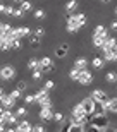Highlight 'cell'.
<instances>
[{"instance_id": "60d3db41", "label": "cell", "mask_w": 117, "mask_h": 132, "mask_svg": "<svg viewBox=\"0 0 117 132\" xmlns=\"http://www.w3.org/2000/svg\"><path fill=\"white\" fill-rule=\"evenodd\" d=\"M5 9H7V5L0 2V14H5Z\"/></svg>"}, {"instance_id": "4dcf8cb0", "label": "cell", "mask_w": 117, "mask_h": 132, "mask_svg": "<svg viewBox=\"0 0 117 132\" xmlns=\"http://www.w3.org/2000/svg\"><path fill=\"white\" fill-rule=\"evenodd\" d=\"M69 132H84V125H79V123H69Z\"/></svg>"}, {"instance_id": "7402d4cb", "label": "cell", "mask_w": 117, "mask_h": 132, "mask_svg": "<svg viewBox=\"0 0 117 132\" xmlns=\"http://www.w3.org/2000/svg\"><path fill=\"white\" fill-rule=\"evenodd\" d=\"M108 38H102V36H91V45L95 46V48L102 50V46L105 45V41H107Z\"/></svg>"}, {"instance_id": "ba28073f", "label": "cell", "mask_w": 117, "mask_h": 132, "mask_svg": "<svg viewBox=\"0 0 117 132\" xmlns=\"http://www.w3.org/2000/svg\"><path fill=\"white\" fill-rule=\"evenodd\" d=\"M90 96H91V98L95 100L97 103H105V101L108 100L107 91H105V89H102V88H95V89L91 91V94H90Z\"/></svg>"}, {"instance_id": "f546056e", "label": "cell", "mask_w": 117, "mask_h": 132, "mask_svg": "<svg viewBox=\"0 0 117 132\" xmlns=\"http://www.w3.org/2000/svg\"><path fill=\"white\" fill-rule=\"evenodd\" d=\"M84 132H102V130H100L93 122H86L84 123Z\"/></svg>"}, {"instance_id": "836d02e7", "label": "cell", "mask_w": 117, "mask_h": 132, "mask_svg": "<svg viewBox=\"0 0 117 132\" xmlns=\"http://www.w3.org/2000/svg\"><path fill=\"white\" fill-rule=\"evenodd\" d=\"M34 94H24V105L26 106H33L34 105Z\"/></svg>"}, {"instance_id": "d590c367", "label": "cell", "mask_w": 117, "mask_h": 132, "mask_svg": "<svg viewBox=\"0 0 117 132\" xmlns=\"http://www.w3.org/2000/svg\"><path fill=\"white\" fill-rule=\"evenodd\" d=\"M33 132H48L43 123H33Z\"/></svg>"}, {"instance_id": "8d00e7d4", "label": "cell", "mask_w": 117, "mask_h": 132, "mask_svg": "<svg viewBox=\"0 0 117 132\" xmlns=\"http://www.w3.org/2000/svg\"><path fill=\"white\" fill-rule=\"evenodd\" d=\"M43 88L47 89V91H52V89L55 88V81H52V79H47V81H45V84H43Z\"/></svg>"}, {"instance_id": "c3c4849f", "label": "cell", "mask_w": 117, "mask_h": 132, "mask_svg": "<svg viewBox=\"0 0 117 132\" xmlns=\"http://www.w3.org/2000/svg\"><path fill=\"white\" fill-rule=\"evenodd\" d=\"M114 14L117 15V5H115V7H114Z\"/></svg>"}, {"instance_id": "603a6c76", "label": "cell", "mask_w": 117, "mask_h": 132, "mask_svg": "<svg viewBox=\"0 0 117 132\" xmlns=\"http://www.w3.org/2000/svg\"><path fill=\"white\" fill-rule=\"evenodd\" d=\"M16 115H17V118H26L29 115V110H28V106L26 105H19V106L16 108Z\"/></svg>"}, {"instance_id": "8992f818", "label": "cell", "mask_w": 117, "mask_h": 132, "mask_svg": "<svg viewBox=\"0 0 117 132\" xmlns=\"http://www.w3.org/2000/svg\"><path fill=\"white\" fill-rule=\"evenodd\" d=\"M2 118H4V123L7 125V127H10V125H16V123L19 122V118H17L16 112H12V110H4V113H2Z\"/></svg>"}, {"instance_id": "d4e9b609", "label": "cell", "mask_w": 117, "mask_h": 132, "mask_svg": "<svg viewBox=\"0 0 117 132\" xmlns=\"http://www.w3.org/2000/svg\"><path fill=\"white\" fill-rule=\"evenodd\" d=\"M103 79H105V82H108V84H117V70H108Z\"/></svg>"}, {"instance_id": "30bf717a", "label": "cell", "mask_w": 117, "mask_h": 132, "mask_svg": "<svg viewBox=\"0 0 117 132\" xmlns=\"http://www.w3.org/2000/svg\"><path fill=\"white\" fill-rule=\"evenodd\" d=\"M16 103H17V101H16L9 93H5L4 96L0 98V106L4 108V110H12V108L16 106Z\"/></svg>"}, {"instance_id": "d6986e66", "label": "cell", "mask_w": 117, "mask_h": 132, "mask_svg": "<svg viewBox=\"0 0 117 132\" xmlns=\"http://www.w3.org/2000/svg\"><path fill=\"white\" fill-rule=\"evenodd\" d=\"M26 69H28L29 72H33V70H40V59H36V57H31V59H28Z\"/></svg>"}, {"instance_id": "ee69618b", "label": "cell", "mask_w": 117, "mask_h": 132, "mask_svg": "<svg viewBox=\"0 0 117 132\" xmlns=\"http://www.w3.org/2000/svg\"><path fill=\"white\" fill-rule=\"evenodd\" d=\"M23 2H24V0H12V4H17V5H21Z\"/></svg>"}, {"instance_id": "ab89813d", "label": "cell", "mask_w": 117, "mask_h": 132, "mask_svg": "<svg viewBox=\"0 0 117 132\" xmlns=\"http://www.w3.org/2000/svg\"><path fill=\"white\" fill-rule=\"evenodd\" d=\"M14 12V5H7V9H5V14L4 15H12Z\"/></svg>"}, {"instance_id": "2e32d148", "label": "cell", "mask_w": 117, "mask_h": 132, "mask_svg": "<svg viewBox=\"0 0 117 132\" xmlns=\"http://www.w3.org/2000/svg\"><path fill=\"white\" fill-rule=\"evenodd\" d=\"M88 65H90V62H88L86 57H76L74 62H72V67L78 69V70H86Z\"/></svg>"}, {"instance_id": "4316f807", "label": "cell", "mask_w": 117, "mask_h": 132, "mask_svg": "<svg viewBox=\"0 0 117 132\" xmlns=\"http://www.w3.org/2000/svg\"><path fill=\"white\" fill-rule=\"evenodd\" d=\"M54 122L57 123V125H62V123L65 122V115H64L62 112H54Z\"/></svg>"}, {"instance_id": "1f68e13d", "label": "cell", "mask_w": 117, "mask_h": 132, "mask_svg": "<svg viewBox=\"0 0 117 132\" xmlns=\"http://www.w3.org/2000/svg\"><path fill=\"white\" fill-rule=\"evenodd\" d=\"M9 94H10V96H12V98H14L16 100V101H19V100L21 98H23V91H19V89H10V91H9Z\"/></svg>"}, {"instance_id": "7c38bea8", "label": "cell", "mask_w": 117, "mask_h": 132, "mask_svg": "<svg viewBox=\"0 0 117 132\" xmlns=\"http://www.w3.org/2000/svg\"><path fill=\"white\" fill-rule=\"evenodd\" d=\"M16 132H33V123L29 122L28 118H21L19 122L16 123Z\"/></svg>"}, {"instance_id": "7bdbcfd3", "label": "cell", "mask_w": 117, "mask_h": 132, "mask_svg": "<svg viewBox=\"0 0 117 132\" xmlns=\"http://www.w3.org/2000/svg\"><path fill=\"white\" fill-rule=\"evenodd\" d=\"M5 129H7V125L5 123H0V132H5Z\"/></svg>"}, {"instance_id": "f907efd6", "label": "cell", "mask_w": 117, "mask_h": 132, "mask_svg": "<svg viewBox=\"0 0 117 132\" xmlns=\"http://www.w3.org/2000/svg\"><path fill=\"white\" fill-rule=\"evenodd\" d=\"M0 2H2V0H0Z\"/></svg>"}, {"instance_id": "3957f363", "label": "cell", "mask_w": 117, "mask_h": 132, "mask_svg": "<svg viewBox=\"0 0 117 132\" xmlns=\"http://www.w3.org/2000/svg\"><path fill=\"white\" fill-rule=\"evenodd\" d=\"M16 74H17V69H16L12 64H4L2 67H0V81L10 82V81H14Z\"/></svg>"}, {"instance_id": "484cf974", "label": "cell", "mask_w": 117, "mask_h": 132, "mask_svg": "<svg viewBox=\"0 0 117 132\" xmlns=\"http://www.w3.org/2000/svg\"><path fill=\"white\" fill-rule=\"evenodd\" d=\"M17 7H19L23 12H26V14H28V12H33V10H34L33 2H31V0H24V2H23L21 5H17Z\"/></svg>"}, {"instance_id": "4fadbf2b", "label": "cell", "mask_w": 117, "mask_h": 132, "mask_svg": "<svg viewBox=\"0 0 117 132\" xmlns=\"http://www.w3.org/2000/svg\"><path fill=\"white\" fill-rule=\"evenodd\" d=\"M91 36H102V38H108V36H110V31H108V28H107L105 24H97L95 28H93Z\"/></svg>"}, {"instance_id": "681fc988", "label": "cell", "mask_w": 117, "mask_h": 132, "mask_svg": "<svg viewBox=\"0 0 117 132\" xmlns=\"http://www.w3.org/2000/svg\"><path fill=\"white\" fill-rule=\"evenodd\" d=\"M108 132H117V129H110V130H108Z\"/></svg>"}, {"instance_id": "5bb4252c", "label": "cell", "mask_w": 117, "mask_h": 132, "mask_svg": "<svg viewBox=\"0 0 117 132\" xmlns=\"http://www.w3.org/2000/svg\"><path fill=\"white\" fill-rule=\"evenodd\" d=\"M54 53H55V57H57V59L64 60V59L69 55V43H60L57 48H55Z\"/></svg>"}, {"instance_id": "f35d334b", "label": "cell", "mask_w": 117, "mask_h": 132, "mask_svg": "<svg viewBox=\"0 0 117 132\" xmlns=\"http://www.w3.org/2000/svg\"><path fill=\"white\" fill-rule=\"evenodd\" d=\"M108 31L117 33V19H112V21H110V24H108Z\"/></svg>"}, {"instance_id": "44dd1931", "label": "cell", "mask_w": 117, "mask_h": 132, "mask_svg": "<svg viewBox=\"0 0 117 132\" xmlns=\"http://www.w3.org/2000/svg\"><path fill=\"white\" fill-rule=\"evenodd\" d=\"M33 19H34V21H43V19H47V10H45L43 7L34 9V10H33Z\"/></svg>"}, {"instance_id": "ac0fdd59", "label": "cell", "mask_w": 117, "mask_h": 132, "mask_svg": "<svg viewBox=\"0 0 117 132\" xmlns=\"http://www.w3.org/2000/svg\"><path fill=\"white\" fill-rule=\"evenodd\" d=\"M103 108L107 110V113H117V96L115 98H108L107 101L103 103Z\"/></svg>"}, {"instance_id": "7dc6e473", "label": "cell", "mask_w": 117, "mask_h": 132, "mask_svg": "<svg viewBox=\"0 0 117 132\" xmlns=\"http://www.w3.org/2000/svg\"><path fill=\"white\" fill-rule=\"evenodd\" d=\"M98 2H102V4H108L110 0H98Z\"/></svg>"}, {"instance_id": "f1b7e54d", "label": "cell", "mask_w": 117, "mask_h": 132, "mask_svg": "<svg viewBox=\"0 0 117 132\" xmlns=\"http://www.w3.org/2000/svg\"><path fill=\"white\" fill-rule=\"evenodd\" d=\"M19 31H21V36H23V38H29L31 33H33V29H31L29 26H19Z\"/></svg>"}, {"instance_id": "6da1fadb", "label": "cell", "mask_w": 117, "mask_h": 132, "mask_svg": "<svg viewBox=\"0 0 117 132\" xmlns=\"http://www.w3.org/2000/svg\"><path fill=\"white\" fill-rule=\"evenodd\" d=\"M34 105H38L40 108H54V100L50 96V91H47L45 88H40L34 91Z\"/></svg>"}, {"instance_id": "cb8c5ba5", "label": "cell", "mask_w": 117, "mask_h": 132, "mask_svg": "<svg viewBox=\"0 0 117 132\" xmlns=\"http://www.w3.org/2000/svg\"><path fill=\"white\" fill-rule=\"evenodd\" d=\"M45 34H47L45 28H43V26H38V28H34V29H33L31 36H33V38H36V39H43V38H45Z\"/></svg>"}, {"instance_id": "52a82bcc", "label": "cell", "mask_w": 117, "mask_h": 132, "mask_svg": "<svg viewBox=\"0 0 117 132\" xmlns=\"http://www.w3.org/2000/svg\"><path fill=\"white\" fill-rule=\"evenodd\" d=\"M38 118L43 123L54 122V110H52V108H40L38 110Z\"/></svg>"}, {"instance_id": "9a60e30c", "label": "cell", "mask_w": 117, "mask_h": 132, "mask_svg": "<svg viewBox=\"0 0 117 132\" xmlns=\"http://www.w3.org/2000/svg\"><path fill=\"white\" fill-rule=\"evenodd\" d=\"M69 17H71L72 21H76L81 28H84V26L88 24V15L84 14V12H74V14H71Z\"/></svg>"}, {"instance_id": "f6af8a7d", "label": "cell", "mask_w": 117, "mask_h": 132, "mask_svg": "<svg viewBox=\"0 0 117 132\" xmlns=\"http://www.w3.org/2000/svg\"><path fill=\"white\" fill-rule=\"evenodd\" d=\"M5 132H16V127L14 129H12V127H7V129H5Z\"/></svg>"}, {"instance_id": "bcb514c9", "label": "cell", "mask_w": 117, "mask_h": 132, "mask_svg": "<svg viewBox=\"0 0 117 132\" xmlns=\"http://www.w3.org/2000/svg\"><path fill=\"white\" fill-rule=\"evenodd\" d=\"M5 94V91H4V88H2V86H0V98H2V96H4Z\"/></svg>"}, {"instance_id": "277c9868", "label": "cell", "mask_w": 117, "mask_h": 132, "mask_svg": "<svg viewBox=\"0 0 117 132\" xmlns=\"http://www.w3.org/2000/svg\"><path fill=\"white\" fill-rule=\"evenodd\" d=\"M40 70L43 74L55 72V62L50 59V57H41V59H40Z\"/></svg>"}, {"instance_id": "8fae6325", "label": "cell", "mask_w": 117, "mask_h": 132, "mask_svg": "<svg viewBox=\"0 0 117 132\" xmlns=\"http://www.w3.org/2000/svg\"><path fill=\"white\" fill-rule=\"evenodd\" d=\"M81 29H83V28H81V26H79L76 21H72V19L67 15V19H65V31H67L69 34H78Z\"/></svg>"}, {"instance_id": "83f0119b", "label": "cell", "mask_w": 117, "mask_h": 132, "mask_svg": "<svg viewBox=\"0 0 117 132\" xmlns=\"http://www.w3.org/2000/svg\"><path fill=\"white\" fill-rule=\"evenodd\" d=\"M43 76L45 74L41 72V70H33V72H31V81H33V82H40V81L43 79Z\"/></svg>"}, {"instance_id": "74e56055", "label": "cell", "mask_w": 117, "mask_h": 132, "mask_svg": "<svg viewBox=\"0 0 117 132\" xmlns=\"http://www.w3.org/2000/svg\"><path fill=\"white\" fill-rule=\"evenodd\" d=\"M16 89H19V91H26V89H28V82H26V81H19V82L16 84Z\"/></svg>"}, {"instance_id": "e0dca14e", "label": "cell", "mask_w": 117, "mask_h": 132, "mask_svg": "<svg viewBox=\"0 0 117 132\" xmlns=\"http://www.w3.org/2000/svg\"><path fill=\"white\" fill-rule=\"evenodd\" d=\"M78 9H79V0H67L65 5H64V10H65L69 15L74 14V12H78Z\"/></svg>"}, {"instance_id": "9c48e42d", "label": "cell", "mask_w": 117, "mask_h": 132, "mask_svg": "<svg viewBox=\"0 0 117 132\" xmlns=\"http://www.w3.org/2000/svg\"><path fill=\"white\" fill-rule=\"evenodd\" d=\"M81 106L84 108V112H86V115H93V112H95V105H97V101L91 98V96H86V98L81 100Z\"/></svg>"}, {"instance_id": "7a4b0ae2", "label": "cell", "mask_w": 117, "mask_h": 132, "mask_svg": "<svg viewBox=\"0 0 117 132\" xmlns=\"http://www.w3.org/2000/svg\"><path fill=\"white\" fill-rule=\"evenodd\" d=\"M69 122L79 123V125H84V123L88 122V120H86V112H84V108L81 106V103H76V105H72V108H71V118H69Z\"/></svg>"}, {"instance_id": "e575fe53", "label": "cell", "mask_w": 117, "mask_h": 132, "mask_svg": "<svg viewBox=\"0 0 117 132\" xmlns=\"http://www.w3.org/2000/svg\"><path fill=\"white\" fill-rule=\"evenodd\" d=\"M26 12H23V10L19 9V7H14V12H12V17H16V19H21V17H24Z\"/></svg>"}, {"instance_id": "5b68a950", "label": "cell", "mask_w": 117, "mask_h": 132, "mask_svg": "<svg viewBox=\"0 0 117 132\" xmlns=\"http://www.w3.org/2000/svg\"><path fill=\"white\" fill-rule=\"evenodd\" d=\"M93 81H95V76H93L91 70H79V77H78V84L81 86H91Z\"/></svg>"}, {"instance_id": "d6a6232c", "label": "cell", "mask_w": 117, "mask_h": 132, "mask_svg": "<svg viewBox=\"0 0 117 132\" xmlns=\"http://www.w3.org/2000/svg\"><path fill=\"white\" fill-rule=\"evenodd\" d=\"M78 77H79V70L72 67L71 70H69V79H71V81H74V82H78Z\"/></svg>"}, {"instance_id": "ffe728a7", "label": "cell", "mask_w": 117, "mask_h": 132, "mask_svg": "<svg viewBox=\"0 0 117 132\" xmlns=\"http://www.w3.org/2000/svg\"><path fill=\"white\" fill-rule=\"evenodd\" d=\"M105 65L107 64H105V60H103L102 57H93L91 59V67L95 69V70H102Z\"/></svg>"}, {"instance_id": "b9f144b4", "label": "cell", "mask_w": 117, "mask_h": 132, "mask_svg": "<svg viewBox=\"0 0 117 132\" xmlns=\"http://www.w3.org/2000/svg\"><path fill=\"white\" fill-rule=\"evenodd\" d=\"M4 26H5V22H4V21H0V34H5L4 33Z\"/></svg>"}]
</instances>
